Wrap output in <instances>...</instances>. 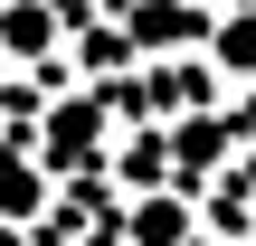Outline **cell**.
<instances>
[{"instance_id": "obj_5", "label": "cell", "mask_w": 256, "mask_h": 246, "mask_svg": "<svg viewBox=\"0 0 256 246\" xmlns=\"http://www.w3.org/2000/svg\"><path fill=\"white\" fill-rule=\"evenodd\" d=\"M0 209L28 218V209H38V171H0Z\"/></svg>"}, {"instance_id": "obj_3", "label": "cell", "mask_w": 256, "mask_h": 246, "mask_svg": "<svg viewBox=\"0 0 256 246\" xmlns=\"http://www.w3.org/2000/svg\"><path fill=\"white\" fill-rule=\"evenodd\" d=\"M0 38H10V47H48V9H10Z\"/></svg>"}, {"instance_id": "obj_2", "label": "cell", "mask_w": 256, "mask_h": 246, "mask_svg": "<svg viewBox=\"0 0 256 246\" xmlns=\"http://www.w3.org/2000/svg\"><path fill=\"white\" fill-rule=\"evenodd\" d=\"M218 57H238L228 76H256V9H238V19L218 28Z\"/></svg>"}, {"instance_id": "obj_4", "label": "cell", "mask_w": 256, "mask_h": 246, "mask_svg": "<svg viewBox=\"0 0 256 246\" xmlns=\"http://www.w3.org/2000/svg\"><path fill=\"white\" fill-rule=\"evenodd\" d=\"M142 38H200L190 9H142Z\"/></svg>"}, {"instance_id": "obj_1", "label": "cell", "mask_w": 256, "mask_h": 246, "mask_svg": "<svg viewBox=\"0 0 256 246\" xmlns=\"http://www.w3.org/2000/svg\"><path fill=\"white\" fill-rule=\"evenodd\" d=\"M190 199H133V237H190Z\"/></svg>"}]
</instances>
